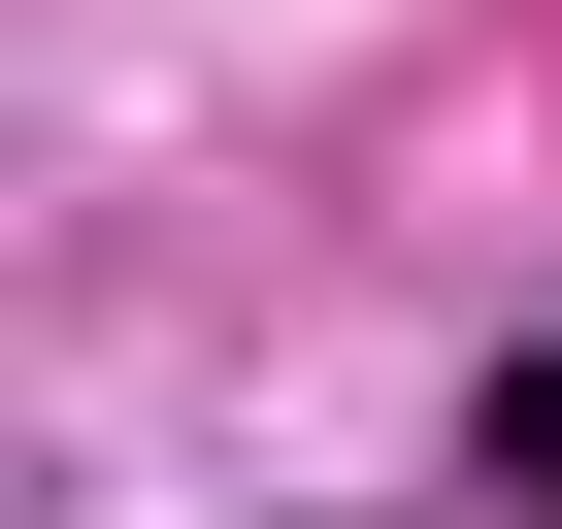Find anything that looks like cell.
<instances>
[{"instance_id": "1", "label": "cell", "mask_w": 562, "mask_h": 529, "mask_svg": "<svg viewBox=\"0 0 562 529\" xmlns=\"http://www.w3.org/2000/svg\"><path fill=\"white\" fill-rule=\"evenodd\" d=\"M496 496H529V529H562V331H529V364H496Z\"/></svg>"}]
</instances>
